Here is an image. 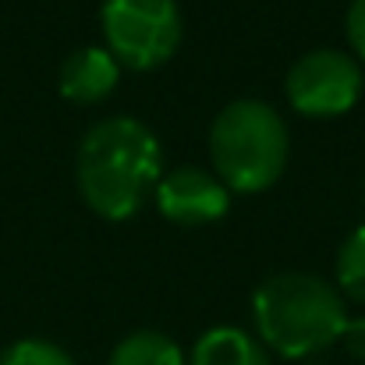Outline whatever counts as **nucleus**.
<instances>
[{
	"label": "nucleus",
	"mask_w": 365,
	"mask_h": 365,
	"mask_svg": "<svg viewBox=\"0 0 365 365\" xmlns=\"http://www.w3.org/2000/svg\"><path fill=\"white\" fill-rule=\"evenodd\" d=\"M163 178V149L156 131L138 118L96 121L78 142L75 181L82 202L103 220H131Z\"/></svg>",
	"instance_id": "obj_1"
},
{
	"label": "nucleus",
	"mask_w": 365,
	"mask_h": 365,
	"mask_svg": "<svg viewBox=\"0 0 365 365\" xmlns=\"http://www.w3.org/2000/svg\"><path fill=\"white\" fill-rule=\"evenodd\" d=\"M252 323H255V341L269 355L298 362L341 341L348 323V302L330 280L287 269L266 277L255 287Z\"/></svg>",
	"instance_id": "obj_2"
},
{
	"label": "nucleus",
	"mask_w": 365,
	"mask_h": 365,
	"mask_svg": "<svg viewBox=\"0 0 365 365\" xmlns=\"http://www.w3.org/2000/svg\"><path fill=\"white\" fill-rule=\"evenodd\" d=\"M206 145L213 163L210 170L227 185L231 195L269 192L284 178L291 156V135L284 118L277 114V107L255 96L231 100L210 124Z\"/></svg>",
	"instance_id": "obj_3"
},
{
	"label": "nucleus",
	"mask_w": 365,
	"mask_h": 365,
	"mask_svg": "<svg viewBox=\"0 0 365 365\" xmlns=\"http://www.w3.org/2000/svg\"><path fill=\"white\" fill-rule=\"evenodd\" d=\"M103 46L131 71H153L167 64L185 36L178 0H103L100 7Z\"/></svg>",
	"instance_id": "obj_4"
},
{
	"label": "nucleus",
	"mask_w": 365,
	"mask_h": 365,
	"mask_svg": "<svg viewBox=\"0 0 365 365\" xmlns=\"http://www.w3.org/2000/svg\"><path fill=\"white\" fill-rule=\"evenodd\" d=\"M362 64L334 46H316L302 53L284 78V93L294 114L302 118H341L362 100Z\"/></svg>",
	"instance_id": "obj_5"
},
{
	"label": "nucleus",
	"mask_w": 365,
	"mask_h": 365,
	"mask_svg": "<svg viewBox=\"0 0 365 365\" xmlns=\"http://www.w3.org/2000/svg\"><path fill=\"white\" fill-rule=\"evenodd\" d=\"M153 202H156L160 217L170 220L174 227H206V224H217L227 217L231 192L213 170L185 163V167L167 170L156 181Z\"/></svg>",
	"instance_id": "obj_6"
},
{
	"label": "nucleus",
	"mask_w": 365,
	"mask_h": 365,
	"mask_svg": "<svg viewBox=\"0 0 365 365\" xmlns=\"http://www.w3.org/2000/svg\"><path fill=\"white\" fill-rule=\"evenodd\" d=\"M121 82V64L110 57L107 46H78L61 61L57 86L68 103L93 107L103 103Z\"/></svg>",
	"instance_id": "obj_7"
},
{
	"label": "nucleus",
	"mask_w": 365,
	"mask_h": 365,
	"mask_svg": "<svg viewBox=\"0 0 365 365\" xmlns=\"http://www.w3.org/2000/svg\"><path fill=\"white\" fill-rule=\"evenodd\" d=\"M188 365H273L269 351L255 341V334H248L242 327H213L206 330L195 348Z\"/></svg>",
	"instance_id": "obj_8"
},
{
	"label": "nucleus",
	"mask_w": 365,
	"mask_h": 365,
	"mask_svg": "<svg viewBox=\"0 0 365 365\" xmlns=\"http://www.w3.org/2000/svg\"><path fill=\"white\" fill-rule=\"evenodd\" d=\"M107 365H188V355L163 330H131L110 348Z\"/></svg>",
	"instance_id": "obj_9"
},
{
	"label": "nucleus",
	"mask_w": 365,
	"mask_h": 365,
	"mask_svg": "<svg viewBox=\"0 0 365 365\" xmlns=\"http://www.w3.org/2000/svg\"><path fill=\"white\" fill-rule=\"evenodd\" d=\"M334 277H337V291L344 302H359L365 305V224H359L337 252V262H334Z\"/></svg>",
	"instance_id": "obj_10"
},
{
	"label": "nucleus",
	"mask_w": 365,
	"mask_h": 365,
	"mask_svg": "<svg viewBox=\"0 0 365 365\" xmlns=\"http://www.w3.org/2000/svg\"><path fill=\"white\" fill-rule=\"evenodd\" d=\"M0 365H78L71 359L68 348H61L57 341H46V337H21L14 341L4 355Z\"/></svg>",
	"instance_id": "obj_11"
},
{
	"label": "nucleus",
	"mask_w": 365,
	"mask_h": 365,
	"mask_svg": "<svg viewBox=\"0 0 365 365\" xmlns=\"http://www.w3.org/2000/svg\"><path fill=\"white\" fill-rule=\"evenodd\" d=\"M344 36L351 46V57L365 64V0H351L344 14Z\"/></svg>",
	"instance_id": "obj_12"
},
{
	"label": "nucleus",
	"mask_w": 365,
	"mask_h": 365,
	"mask_svg": "<svg viewBox=\"0 0 365 365\" xmlns=\"http://www.w3.org/2000/svg\"><path fill=\"white\" fill-rule=\"evenodd\" d=\"M355 362H365V316H348L344 323V334L337 341Z\"/></svg>",
	"instance_id": "obj_13"
}]
</instances>
